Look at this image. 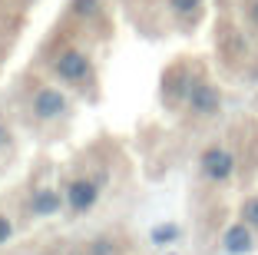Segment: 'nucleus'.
I'll return each mask as SVG.
<instances>
[{"instance_id": "nucleus-11", "label": "nucleus", "mask_w": 258, "mask_h": 255, "mask_svg": "<svg viewBox=\"0 0 258 255\" xmlns=\"http://www.w3.org/2000/svg\"><path fill=\"white\" fill-rule=\"evenodd\" d=\"M169 7H172L179 17H189V14H196V10L202 7V0H169Z\"/></svg>"}, {"instance_id": "nucleus-4", "label": "nucleus", "mask_w": 258, "mask_h": 255, "mask_svg": "<svg viewBox=\"0 0 258 255\" xmlns=\"http://www.w3.org/2000/svg\"><path fill=\"white\" fill-rule=\"evenodd\" d=\"M199 173L209 182H228L235 176V152L225 146H209L199 156Z\"/></svg>"}, {"instance_id": "nucleus-13", "label": "nucleus", "mask_w": 258, "mask_h": 255, "mask_svg": "<svg viewBox=\"0 0 258 255\" xmlns=\"http://www.w3.org/2000/svg\"><path fill=\"white\" fill-rule=\"evenodd\" d=\"M10 235H14V222H10V216H4V212H0V245H4Z\"/></svg>"}, {"instance_id": "nucleus-12", "label": "nucleus", "mask_w": 258, "mask_h": 255, "mask_svg": "<svg viewBox=\"0 0 258 255\" xmlns=\"http://www.w3.org/2000/svg\"><path fill=\"white\" fill-rule=\"evenodd\" d=\"M90 255H113V242H109V239L90 242Z\"/></svg>"}, {"instance_id": "nucleus-3", "label": "nucleus", "mask_w": 258, "mask_h": 255, "mask_svg": "<svg viewBox=\"0 0 258 255\" xmlns=\"http://www.w3.org/2000/svg\"><path fill=\"white\" fill-rule=\"evenodd\" d=\"M99 192H103V179H93V176H80V179H70L63 189V199H67L70 212L73 216H83L96 206Z\"/></svg>"}, {"instance_id": "nucleus-16", "label": "nucleus", "mask_w": 258, "mask_h": 255, "mask_svg": "<svg viewBox=\"0 0 258 255\" xmlns=\"http://www.w3.org/2000/svg\"><path fill=\"white\" fill-rule=\"evenodd\" d=\"M43 255H60V252H43Z\"/></svg>"}, {"instance_id": "nucleus-8", "label": "nucleus", "mask_w": 258, "mask_h": 255, "mask_svg": "<svg viewBox=\"0 0 258 255\" xmlns=\"http://www.w3.org/2000/svg\"><path fill=\"white\" fill-rule=\"evenodd\" d=\"M70 14L80 20H96L103 14V0H70Z\"/></svg>"}, {"instance_id": "nucleus-10", "label": "nucleus", "mask_w": 258, "mask_h": 255, "mask_svg": "<svg viewBox=\"0 0 258 255\" xmlns=\"http://www.w3.org/2000/svg\"><path fill=\"white\" fill-rule=\"evenodd\" d=\"M175 239H179V225H172V222L152 229V242H156V245H169V242H175Z\"/></svg>"}, {"instance_id": "nucleus-5", "label": "nucleus", "mask_w": 258, "mask_h": 255, "mask_svg": "<svg viewBox=\"0 0 258 255\" xmlns=\"http://www.w3.org/2000/svg\"><path fill=\"white\" fill-rule=\"evenodd\" d=\"M185 106H189L192 116H199V120H209V116H215V113L222 110V93L215 83L209 80H196L189 90V99H185Z\"/></svg>"}, {"instance_id": "nucleus-9", "label": "nucleus", "mask_w": 258, "mask_h": 255, "mask_svg": "<svg viewBox=\"0 0 258 255\" xmlns=\"http://www.w3.org/2000/svg\"><path fill=\"white\" fill-rule=\"evenodd\" d=\"M238 219H242L245 225H251V229H258V192L248 195L242 202V209H238Z\"/></svg>"}, {"instance_id": "nucleus-14", "label": "nucleus", "mask_w": 258, "mask_h": 255, "mask_svg": "<svg viewBox=\"0 0 258 255\" xmlns=\"http://www.w3.org/2000/svg\"><path fill=\"white\" fill-rule=\"evenodd\" d=\"M10 139H14V133H10V126H7V123L0 120V152H4V149L10 146Z\"/></svg>"}, {"instance_id": "nucleus-6", "label": "nucleus", "mask_w": 258, "mask_h": 255, "mask_svg": "<svg viewBox=\"0 0 258 255\" xmlns=\"http://www.w3.org/2000/svg\"><path fill=\"white\" fill-rule=\"evenodd\" d=\"M222 252L225 255H251L255 252V229L245 225L242 219L232 222L225 232H222Z\"/></svg>"}, {"instance_id": "nucleus-7", "label": "nucleus", "mask_w": 258, "mask_h": 255, "mask_svg": "<svg viewBox=\"0 0 258 255\" xmlns=\"http://www.w3.org/2000/svg\"><path fill=\"white\" fill-rule=\"evenodd\" d=\"M63 202H67V199H63L60 189L43 186V189H37V192L30 195V202H27V212H30L33 219H50V216H56V212H60V206H63Z\"/></svg>"}, {"instance_id": "nucleus-15", "label": "nucleus", "mask_w": 258, "mask_h": 255, "mask_svg": "<svg viewBox=\"0 0 258 255\" xmlns=\"http://www.w3.org/2000/svg\"><path fill=\"white\" fill-rule=\"evenodd\" d=\"M248 17H251V23L258 27V0H251V7H248Z\"/></svg>"}, {"instance_id": "nucleus-1", "label": "nucleus", "mask_w": 258, "mask_h": 255, "mask_svg": "<svg viewBox=\"0 0 258 255\" xmlns=\"http://www.w3.org/2000/svg\"><path fill=\"white\" fill-rule=\"evenodd\" d=\"M50 70H53V76L63 80V83H86L90 73H93V60L83 50L67 46V50H60L53 60H50Z\"/></svg>"}, {"instance_id": "nucleus-2", "label": "nucleus", "mask_w": 258, "mask_h": 255, "mask_svg": "<svg viewBox=\"0 0 258 255\" xmlns=\"http://www.w3.org/2000/svg\"><path fill=\"white\" fill-rule=\"evenodd\" d=\"M63 113H70V96L56 86H40L30 96V116L37 123H53Z\"/></svg>"}, {"instance_id": "nucleus-17", "label": "nucleus", "mask_w": 258, "mask_h": 255, "mask_svg": "<svg viewBox=\"0 0 258 255\" xmlns=\"http://www.w3.org/2000/svg\"><path fill=\"white\" fill-rule=\"evenodd\" d=\"M166 255H179V252H166Z\"/></svg>"}]
</instances>
